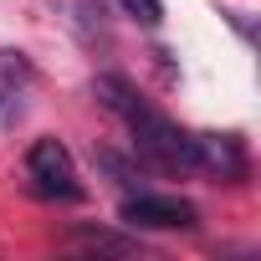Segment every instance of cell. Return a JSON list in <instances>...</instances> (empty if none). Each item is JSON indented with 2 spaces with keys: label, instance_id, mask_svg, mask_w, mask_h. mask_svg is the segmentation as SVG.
Here are the masks:
<instances>
[{
  "label": "cell",
  "instance_id": "6da1fadb",
  "mask_svg": "<svg viewBox=\"0 0 261 261\" xmlns=\"http://www.w3.org/2000/svg\"><path fill=\"white\" fill-rule=\"evenodd\" d=\"M123 123L134 128V154H144L154 169H179V174L195 169V134H190V128H179L174 118H164L159 108L139 102Z\"/></svg>",
  "mask_w": 261,
  "mask_h": 261
},
{
  "label": "cell",
  "instance_id": "7a4b0ae2",
  "mask_svg": "<svg viewBox=\"0 0 261 261\" xmlns=\"http://www.w3.org/2000/svg\"><path fill=\"white\" fill-rule=\"evenodd\" d=\"M26 179L41 200H82V174L72 164V149L62 139H36L26 154Z\"/></svg>",
  "mask_w": 261,
  "mask_h": 261
},
{
  "label": "cell",
  "instance_id": "3957f363",
  "mask_svg": "<svg viewBox=\"0 0 261 261\" xmlns=\"http://www.w3.org/2000/svg\"><path fill=\"white\" fill-rule=\"evenodd\" d=\"M118 220L134 225V230H195V225H200V215H195L190 200H179V195H154V190L123 195Z\"/></svg>",
  "mask_w": 261,
  "mask_h": 261
},
{
  "label": "cell",
  "instance_id": "277c9868",
  "mask_svg": "<svg viewBox=\"0 0 261 261\" xmlns=\"http://www.w3.org/2000/svg\"><path fill=\"white\" fill-rule=\"evenodd\" d=\"M195 169H205L225 185H241L251 174V159L236 134H195Z\"/></svg>",
  "mask_w": 261,
  "mask_h": 261
},
{
  "label": "cell",
  "instance_id": "5b68a950",
  "mask_svg": "<svg viewBox=\"0 0 261 261\" xmlns=\"http://www.w3.org/2000/svg\"><path fill=\"white\" fill-rule=\"evenodd\" d=\"M92 92H97V102H102L108 113H118V118H128V113L144 102V97L134 92V82H128V77H118V72H102V77L92 82Z\"/></svg>",
  "mask_w": 261,
  "mask_h": 261
},
{
  "label": "cell",
  "instance_id": "8992f818",
  "mask_svg": "<svg viewBox=\"0 0 261 261\" xmlns=\"http://www.w3.org/2000/svg\"><path fill=\"white\" fill-rule=\"evenodd\" d=\"M77 246H87V251H108V256H139L144 251V241H134V236H118V230H77L72 236Z\"/></svg>",
  "mask_w": 261,
  "mask_h": 261
},
{
  "label": "cell",
  "instance_id": "52a82bcc",
  "mask_svg": "<svg viewBox=\"0 0 261 261\" xmlns=\"http://www.w3.org/2000/svg\"><path fill=\"white\" fill-rule=\"evenodd\" d=\"M118 6L134 16L139 26H159V21H164V0H118Z\"/></svg>",
  "mask_w": 261,
  "mask_h": 261
}]
</instances>
